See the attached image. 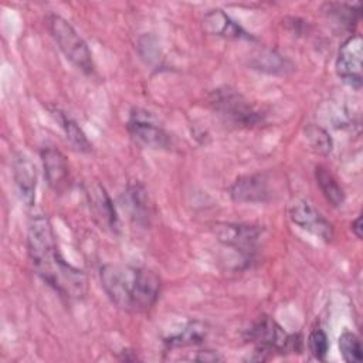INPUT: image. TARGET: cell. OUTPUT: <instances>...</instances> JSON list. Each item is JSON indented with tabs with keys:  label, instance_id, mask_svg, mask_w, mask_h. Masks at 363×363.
I'll return each mask as SVG.
<instances>
[{
	"label": "cell",
	"instance_id": "cell-4",
	"mask_svg": "<svg viewBox=\"0 0 363 363\" xmlns=\"http://www.w3.org/2000/svg\"><path fill=\"white\" fill-rule=\"evenodd\" d=\"M47 23L52 38L55 40L65 58L84 74H92L95 68L92 52L85 40L72 27V24L58 14H50Z\"/></svg>",
	"mask_w": 363,
	"mask_h": 363
},
{
	"label": "cell",
	"instance_id": "cell-22",
	"mask_svg": "<svg viewBox=\"0 0 363 363\" xmlns=\"http://www.w3.org/2000/svg\"><path fill=\"white\" fill-rule=\"evenodd\" d=\"M339 350L343 360L347 363H357L362 360V345L353 332L345 330L339 336Z\"/></svg>",
	"mask_w": 363,
	"mask_h": 363
},
{
	"label": "cell",
	"instance_id": "cell-24",
	"mask_svg": "<svg viewBox=\"0 0 363 363\" xmlns=\"http://www.w3.org/2000/svg\"><path fill=\"white\" fill-rule=\"evenodd\" d=\"M193 360L196 362H220L223 360L221 356H218L216 352L213 350H200L197 352V354L193 357Z\"/></svg>",
	"mask_w": 363,
	"mask_h": 363
},
{
	"label": "cell",
	"instance_id": "cell-20",
	"mask_svg": "<svg viewBox=\"0 0 363 363\" xmlns=\"http://www.w3.org/2000/svg\"><path fill=\"white\" fill-rule=\"evenodd\" d=\"M303 135L313 152L319 155H329L332 152L333 140L325 128L315 123H309L305 126Z\"/></svg>",
	"mask_w": 363,
	"mask_h": 363
},
{
	"label": "cell",
	"instance_id": "cell-23",
	"mask_svg": "<svg viewBox=\"0 0 363 363\" xmlns=\"http://www.w3.org/2000/svg\"><path fill=\"white\" fill-rule=\"evenodd\" d=\"M308 349L315 359L325 360L329 350V340L326 333L320 328H315L311 330L308 336Z\"/></svg>",
	"mask_w": 363,
	"mask_h": 363
},
{
	"label": "cell",
	"instance_id": "cell-15",
	"mask_svg": "<svg viewBox=\"0 0 363 363\" xmlns=\"http://www.w3.org/2000/svg\"><path fill=\"white\" fill-rule=\"evenodd\" d=\"M126 197L132 217L139 224H149L150 218L153 217V204L143 184L139 183L138 180H132L128 184Z\"/></svg>",
	"mask_w": 363,
	"mask_h": 363
},
{
	"label": "cell",
	"instance_id": "cell-13",
	"mask_svg": "<svg viewBox=\"0 0 363 363\" xmlns=\"http://www.w3.org/2000/svg\"><path fill=\"white\" fill-rule=\"evenodd\" d=\"M86 199H88L91 211L95 220L99 223V225L111 230L112 233H116L119 230V218H118L115 206L109 194L106 193L105 187L99 183L91 184L86 189Z\"/></svg>",
	"mask_w": 363,
	"mask_h": 363
},
{
	"label": "cell",
	"instance_id": "cell-18",
	"mask_svg": "<svg viewBox=\"0 0 363 363\" xmlns=\"http://www.w3.org/2000/svg\"><path fill=\"white\" fill-rule=\"evenodd\" d=\"M316 183L325 196L326 201L333 207H340L345 203V191L339 186L335 176L322 164L315 167Z\"/></svg>",
	"mask_w": 363,
	"mask_h": 363
},
{
	"label": "cell",
	"instance_id": "cell-5",
	"mask_svg": "<svg viewBox=\"0 0 363 363\" xmlns=\"http://www.w3.org/2000/svg\"><path fill=\"white\" fill-rule=\"evenodd\" d=\"M210 105L220 118L234 126L251 128L262 121L259 112L241 94L231 88L216 89L211 94Z\"/></svg>",
	"mask_w": 363,
	"mask_h": 363
},
{
	"label": "cell",
	"instance_id": "cell-1",
	"mask_svg": "<svg viewBox=\"0 0 363 363\" xmlns=\"http://www.w3.org/2000/svg\"><path fill=\"white\" fill-rule=\"evenodd\" d=\"M27 248L35 274L60 296L72 301L86 294V278L81 269L68 264L55 241L52 224L44 214L33 216L28 223Z\"/></svg>",
	"mask_w": 363,
	"mask_h": 363
},
{
	"label": "cell",
	"instance_id": "cell-3",
	"mask_svg": "<svg viewBox=\"0 0 363 363\" xmlns=\"http://www.w3.org/2000/svg\"><path fill=\"white\" fill-rule=\"evenodd\" d=\"M244 339L257 346L255 352L261 354L275 353H299L303 347L302 336L289 335L271 316H258L244 333Z\"/></svg>",
	"mask_w": 363,
	"mask_h": 363
},
{
	"label": "cell",
	"instance_id": "cell-16",
	"mask_svg": "<svg viewBox=\"0 0 363 363\" xmlns=\"http://www.w3.org/2000/svg\"><path fill=\"white\" fill-rule=\"evenodd\" d=\"M207 335H208L207 323L201 320H190L180 332L164 337L163 345L167 352L177 347L197 346L206 340Z\"/></svg>",
	"mask_w": 363,
	"mask_h": 363
},
{
	"label": "cell",
	"instance_id": "cell-8",
	"mask_svg": "<svg viewBox=\"0 0 363 363\" xmlns=\"http://www.w3.org/2000/svg\"><path fill=\"white\" fill-rule=\"evenodd\" d=\"M213 234L225 247L234 248L244 255H252L258 247L264 228L238 223H216Z\"/></svg>",
	"mask_w": 363,
	"mask_h": 363
},
{
	"label": "cell",
	"instance_id": "cell-14",
	"mask_svg": "<svg viewBox=\"0 0 363 363\" xmlns=\"http://www.w3.org/2000/svg\"><path fill=\"white\" fill-rule=\"evenodd\" d=\"M40 156L48 186L54 191H62L67 187L69 179V166L65 155L57 147L48 146L41 150Z\"/></svg>",
	"mask_w": 363,
	"mask_h": 363
},
{
	"label": "cell",
	"instance_id": "cell-21",
	"mask_svg": "<svg viewBox=\"0 0 363 363\" xmlns=\"http://www.w3.org/2000/svg\"><path fill=\"white\" fill-rule=\"evenodd\" d=\"M326 14L332 17L336 23L345 26L346 28L352 30L354 23L360 18V6H350L345 3H329L325 4Z\"/></svg>",
	"mask_w": 363,
	"mask_h": 363
},
{
	"label": "cell",
	"instance_id": "cell-12",
	"mask_svg": "<svg viewBox=\"0 0 363 363\" xmlns=\"http://www.w3.org/2000/svg\"><path fill=\"white\" fill-rule=\"evenodd\" d=\"M13 179L18 191L21 201L27 206H33L35 201V190H37V170L35 164L31 159L23 153L17 152L13 157Z\"/></svg>",
	"mask_w": 363,
	"mask_h": 363
},
{
	"label": "cell",
	"instance_id": "cell-9",
	"mask_svg": "<svg viewBox=\"0 0 363 363\" xmlns=\"http://www.w3.org/2000/svg\"><path fill=\"white\" fill-rule=\"evenodd\" d=\"M288 214L294 224H296L302 230L311 233L312 235H315L323 241H330L333 238L332 224L309 201L295 200L289 206Z\"/></svg>",
	"mask_w": 363,
	"mask_h": 363
},
{
	"label": "cell",
	"instance_id": "cell-19",
	"mask_svg": "<svg viewBox=\"0 0 363 363\" xmlns=\"http://www.w3.org/2000/svg\"><path fill=\"white\" fill-rule=\"evenodd\" d=\"M251 67L269 74H285L288 69H292V65L288 62V60L275 51H261L252 58Z\"/></svg>",
	"mask_w": 363,
	"mask_h": 363
},
{
	"label": "cell",
	"instance_id": "cell-7",
	"mask_svg": "<svg viewBox=\"0 0 363 363\" xmlns=\"http://www.w3.org/2000/svg\"><path fill=\"white\" fill-rule=\"evenodd\" d=\"M362 67H363V40L360 34H353L347 37L339 51L336 58V74L339 78L354 89L362 86Z\"/></svg>",
	"mask_w": 363,
	"mask_h": 363
},
{
	"label": "cell",
	"instance_id": "cell-10",
	"mask_svg": "<svg viewBox=\"0 0 363 363\" xmlns=\"http://www.w3.org/2000/svg\"><path fill=\"white\" fill-rule=\"evenodd\" d=\"M230 197L237 203H264L269 200L268 177L264 173L244 174L234 180L228 189Z\"/></svg>",
	"mask_w": 363,
	"mask_h": 363
},
{
	"label": "cell",
	"instance_id": "cell-11",
	"mask_svg": "<svg viewBox=\"0 0 363 363\" xmlns=\"http://www.w3.org/2000/svg\"><path fill=\"white\" fill-rule=\"evenodd\" d=\"M204 33L228 40H255L248 31H245L235 20H233L224 10H208L201 20Z\"/></svg>",
	"mask_w": 363,
	"mask_h": 363
},
{
	"label": "cell",
	"instance_id": "cell-25",
	"mask_svg": "<svg viewBox=\"0 0 363 363\" xmlns=\"http://www.w3.org/2000/svg\"><path fill=\"white\" fill-rule=\"evenodd\" d=\"M352 231L357 238H362V220L360 217H356L352 223Z\"/></svg>",
	"mask_w": 363,
	"mask_h": 363
},
{
	"label": "cell",
	"instance_id": "cell-6",
	"mask_svg": "<svg viewBox=\"0 0 363 363\" xmlns=\"http://www.w3.org/2000/svg\"><path fill=\"white\" fill-rule=\"evenodd\" d=\"M128 130L132 139L145 147L169 149L172 146L170 135L150 112L142 108H133L130 111Z\"/></svg>",
	"mask_w": 363,
	"mask_h": 363
},
{
	"label": "cell",
	"instance_id": "cell-17",
	"mask_svg": "<svg viewBox=\"0 0 363 363\" xmlns=\"http://www.w3.org/2000/svg\"><path fill=\"white\" fill-rule=\"evenodd\" d=\"M52 115L61 125L67 140L71 143V146L75 150H78L81 153H89L92 150V145L88 140L85 132L81 129V126L72 118H69L65 112H62L60 109H54Z\"/></svg>",
	"mask_w": 363,
	"mask_h": 363
},
{
	"label": "cell",
	"instance_id": "cell-2",
	"mask_svg": "<svg viewBox=\"0 0 363 363\" xmlns=\"http://www.w3.org/2000/svg\"><path fill=\"white\" fill-rule=\"evenodd\" d=\"M101 284L108 298L122 311H149L160 294V279L149 268L105 264L99 269Z\"/></svg>",
	"mask_w": 363,
	"mask_h": 363
}]
</instances>
